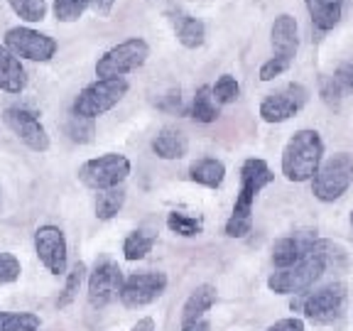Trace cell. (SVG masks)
<instances>
[{
    "label": "cell",
    "mask_w": 353,
    "mask_h": 331,
    "mask_svg": "<svg viewBox=\"0 0 353 331\" xmlns=\"http://www.w3.org/2000/svg\"><path fill=\"white\" fill-rule=\"evenodd\" d=\"M275 179L270 165L260 157H248L241 167V189H238L233 214L226 221L228 238H245L253 228V206L258 194Z\"/></svg>",
    "instance_id": "6da1fadb"
},
{
    "label": "cell",
    "mask_w": 353,
    "mask_h": 331,
    "mask_svg": "<svg viewBox=\"0 0 353 331\" xmlns=\"http://www.w3.org/2000/svg\"><path fill=\"white\" fill-rule=\"evenodd\" d=\"M324 162V140L312 128H302L287 140L282 150L280 170L287 182H312Z\"/></svg>",
    "instance_id": "7a4b0ae2"
},
{
    "label": "cell",
    "mask_w": 353,
    "mask_h": 331,
    "mask_svg": "<svg viewBox=\"0 0 353 331\" xmlns=\"http://www.w3.org/2000/svg\"><path fill=\"white\" fill-rule=\"evenodd\" d=\"M128 88H130V83L125 79H96L79 91V96L72 103V116L96 121L125 99Z\"/></svg>",
    "instance_id": "3957f363"
},
{
    "label": "cell",
    "mask_w": 353,
    "mask_h": 331,
    "mask_svg": "<svg viewBox=\"0 0 353 331\" xmlns=\"http://www.w3.org/2000/svg\"><path fill=\"white\" fill-rule=\"evenodd\" d=\"M150 44L143 37H128L116 47L105 50L96 61V77L99 79H123L125 74L138 72L148 61Z\"/></svg>",
    "instance_id": "277c9868"
},
{
    "label": "cell",
    "mask_w": 353,
    "mask_h": 331,
    "mask_svg": "<svg viewBox=\"0 0 353 331\" xmlns=\"http://www.w3.org/2000/svg\"><path fill=\"white\" fill-rule=\"evenodd\" d=\"M353 184V157L348 152H336L321 162L319 172L312 179V194L324 204H334Z\"/></svg>",
    "instance_id": "5b68a950"
},
{
    "label": "cell",
    "mask_w": 353,
    "mask_h": 331,
    "mask_svg": "<svg viewBox=\"0 0 353 331\" xmlns=\"http://www.w3.org/2000/svg\"><path fill=\"white\" fill-rule=\"evenodd\" d=\"M314 245V243H312ZM329 270L326 260L316 253L314 248H309L307 258L302 263H297L294 268H285L277 270L268 277V290L275 294H302L307 292L309 287L314 285L324 272Z\"/></svg>",
    "instance_id": "8992f818"
},
{
    "label": "cell",
    "mask_w": 353,
    "mask_h": 331,
    "mask_svg": "<svg viewBox=\"0 0 353 331\" xmlns=\"http://www.w3.org/2000/svg\"><path fill=\"white\" fill-rule=\"evenodd\" d=\"M132 165L125 154L118 152H105L99 154L94 160H86L79 167V179H81L83 187L96 189V192H103V189L123 187V182L130 174Z\"/></svg>",
    "instance_id": "52a82bcc"
},
{
    "label": "cell",
    "mask_w": 353,
    "mask_h": 331,
    "mask_svg": "<svg viewBox=\"0 0 353 331\" xmlns=\"http://www.w3.org/2000/svg\"><path fill=\"white\" fill-rule=\"evenodd\" d=\"M346 297H348L346 282H331V285L319 287V290L309 292L302 299L304 319L314 321V324H331L334 319L341 317Z\"/></svg>",
    "instance_id": "ba28073f"
},
{
    "label": "cell",
    "mask_w": 353,
    "mask_h": 331,
    "mask_svg": "<svg viewBox=\"0 0 353 331\" xmlns=\"http://www.w3.org/2000/svg\"><path fill=\"white\" fill-rule=\"evenodd\" d=\"M3 44H6L12 54L30 61H50L57 54V50H59V44H57V39L52 34L25 28V25H17V28L8 30L6 37H3Z\"/></svg>",
    "instance_id": "9c48e42d"
},
{
    "label": "cell",
    "mask_w": 353,
    "mask_h": 331,
    "mask_svg": "<svg viewBox=\"0 0 353 331\" xmlns=\"http://www.w3.org/2000/svg\"><path fill=\"white\" fill-rule=\"evenodd\" d=\"M307 101H309L307 86L294 81V83L282 86L280 91H272V94L265 96V99L260 101L258 113L265 123H285L297 116L299 110L307 106Z\"/></svg>",
    "instance_id": "30bf717a"
},
{
    "label": "cell",
    "mask_w": 353,
    "mask_h": 331,
    "mask_svg": "<svg viewBox=\"0 0 353 331\" xmlns=\"http://www.w3.org/2000/svg\"><path fill=\"white\" fill-rule=\"evenodd\" d=\"M3 123L15 132L22 143L28 145L34 152H47L50 150V135L47 128L42 126V121L37 118V113L25 106H10L3 110Z\"/></svg>",
    "instance_id": "8fae6325"
},
{
    "label": "cell",
    "mask_w": 353,
    "mask_h": 331,
    "mask_svg": "<svg viewBox=\"0 0 353 331\" xmlns=\"http://www.w3.org/2000/svg\"><path fill=\"white\" fill-rule=\"evenodd\" d=\"M167 290V275L165 272H135V275L125 277L121 290V302L128 309H138V307H148L154 299H160Z\"/></svg>",
    "instance_id": "7c38bea8"
},
{
    "label": "cell",
    "mask_w": 353,
    "mask_h": 331,
    "mask_svg": "<svg viewBox=\"0 0 353 331\" xmlns=\"http://www.w3.org/2000/svg\"><path fill=\"white\" fill-rule=\"evenodd\" d=\"M34 253L39 263L52 272V275H64L66 260H69V248H66L64 231L59 226H39L34 231Z\"/></svg>",
    "instance_id": "4fadbf2b"
},
{
    "label": "cell",
    "mask_w": 353,
    "mask_h": 331,
    "mask_svg": "<svg viewBox=\"0 0 353 331\" xmlns=\"http://www.w3.org/2000/svg\"><path fill=\"white\" fill-rule=\"evenodd\" d=\"M123 270L113 260H101L88 275V304L96 309L105 307L123 290Z\"/></svg>",
    "instance_id": "5bb4252c"
},
{
    "label": "cell",
    "mask_w": 353,
    "mask_h": 331,
    "mask_svg": "<svg viewBox=\"0 0 353 331\" xmlns=\"http://www.w3.org/2000/svg\"><path fill=\"white\" fill-rule=\"evenodd\" d=\"M270 44H272V57L285 61H292L297 57L299 50V25L297 17L290 15V12H282L275 17L270 28Z\"/></svg>",
    "instance_id": "9a60e30c"
},
{
    "label": "cell",
    "mask_w": 353,
    "mask_h": 331,
    "mask_svg": "<svg viewBox=\"0 0 353 331\" xmlns=\"http://www.w3.org/2000/svg\"><path fill=\"white\" fill-rule=\"evenodd\" d=\"M314 241H316L314 233H292V236L277 238L272 243V265H275L277 270L294 268V265L307 258L309 248H312Z\"/></svg>",
    "instance_id": "2e32d148"
},
{
    "label": "cell",
    "mask_w": 353,
    "mask_h": 331,
    "mask_svg": "<svg viewBox=\"0 0 353 331\" xmlns=\"http://www.w3.org/2000/svg\"><path fill=\"white\" fill-rule=\"evenodd\" d=\"M28 69L17 54H12L6 44H0V91L6 94H22L28 88Z\"/></svg>",
    "instance_id": "e0dca14e"
},
{
    "label": "cell",
    "mask_w": 353,
    "mask_h": 331,
    "mask_svg": "<svg viewBox=\"0 0 353 331\" xmlns=\"http://www.w3.org/2000/svg\"><path fill=\"white\" fill-rule=\"evenodd\" d=\"M172 28H174L176 42L187 47V50H199L206 42V25L199 17L189 15L184 10H170L167 12Z\"/></svg>",
    "instance_id": "ac0fdd59"
},
{
    "label": "cell",
    "mask_w": 353,
    "mask_h": 331,
    "mask_svg": "<svg viewBox=\"0 0 353 331\" xmlns=\"http://www.w3.org/2000/svg\"><path fill=\"white\" fill-rule=\"evenodd\" d=\"M150 148H152V152L157 154L160 160H182L184 154L189 152V138L182 130L167 126V128H162V130H157V135L152 138Z\"/></svg>",
    "instance_id": "d6986e66"
},
{
    "label": "cell",
    "mask_w": 353,
    "mask_h": 331,
    "mask_svg": "<svg viewBox=\"0 0 353 331\" xmlns=\"http://www.w3.org/2000/svg\"><path fill=\"white\" fill-rule=\"evenodd\" d=\"M343 3L346 0H304L312 25L319 32H331L343 17Z\"/></svg>",
    "instance_id": "ffe728a7"
},
{
    "label": "cell",
    "mask_w": 353,
    "mask_h": 331,
    "mask_svg": "<svg viewBox=\"0 0 353 331\" xmlns=\"http://www.w3.org/2000/svg\"><path fill=\"white\" fill-rule=\"evenodd\" d=\"M189 179L201 187L219 189L226 179V165L216 157H199L189 165Z\"/></svg>",
    "instance_id": "44dd1931"
},
{
    "label": "cell",
    "mask_w": 353,
    "mask_h": 331,
    "mask_svg": "<svg viewBox=\"0 0 353 331\" xmlns=\"http://www.w3.org/2000/svg\"><path fill=\"white\" fill-rule=\"evenodd\" d=\"M216 287L214 285H199L194 287V292L187 297L182 307V324H189V321L204 319V314L216 304Z\"/></svg>",
    "instance_id": "7402d4cb"
},
{
    "label": "cell",
    "mask_w": 353,
    "mask_h": 331,
    "mask_svg": "<svg viewBox=\"0 0 353 331\" xmlns=\"http://www.w3.org/2000/svg\"><path fill=\"white\" fill-rule=\"evenodd\" d=\"M154 241H157V233L148 231V228H138V231L128 233V238L123 241V258L130 260V263L143 260L152 250Z\"/></svg>",
    "instance_id": "603a6c76"
},
{
    "label": "cell",
    "mask_w": 353,
    "mask_h": 331,
    "mask_svg": "<svg viewBox=\"0 0 353 331\" xmlns=\"http://www.w3.org/2000/svg\"><path fill=\"white\" fill-rule=\"evenodd\" d=\"M192 118L196 123H214L219 118V103L214 99L211 86H199L192 101Z\"/></svg>",
    "instance_id": "cb8c5ba5"
},
{
    "label": "cell",
    "mask_w": 353,
    "mask_h": 331,
    "mask_svg": "<svg viewBox=\"0 0 353 331\" xmlns=\"http://www.w3.org/2000/svg\"><path fill=\"white\" fill-rule=\"evenodd\" d=\"M123 204H125V189L123 187L103 189V192H99V197H96V219L110 221L113 216H118Z\"/></svg>",
    "instance_id": "d4e9b609"
},
{
    "label": "cell",
    "mask_w": 353,
    "mask_h": 331,
    "mask_svg": "<svg viewBox=\"0 0 353 331\" xmlns=\"http://www.w3.org/2000/svg\"><path fill=\"white\" fill-rule=\"evenodd\" d=\"M167 228L182 238H194L204 231V221L199 216L184 214V211H170L167 214Z\"/></svg>",
    "instance_id": "484cf974"
},
{
    "label": "cell",
    "mask_w": 353,
    "mask_h": 331,
    "mask_svg": "<svg viewBox=\"0 0 353 331\" xmlns=\"http://www.w3.org/2000/svg\"><path fill=\"white\" fill-rule=\"evenodd\" d=\"M0 331H39V317L32 312H0Z\"/></svg>",
    "instance_id": "4316f807"
},
{
    "label": "cell",
    "mask_w": 353,
    "mask_h": 331,
    "mask_svg": "<svg viewBox=\"0 0 353 331\" xmlns=\"http://www.w3.org/2000/svg\"><path fill=\"white\" fill-rule=\"evenodd\" d=\"M8 6L25 22H42L47 17V0H8Z\"/></svg>",
    "instance_id": "83f0119b"
},
{
    "label": "cell",
    "mask_w": 353,
    "mask_h": 331,
    "mask_svg": "<svg viewBox=\"0 0 353 331\" xmlns=\"http://www.w3.org/2000/svg\"><path fill=\"white\" fill-rule=\"evenodd\" d=\"M211 91H214L216 103L228 106V103H236L238 96H241V83H238V79L231 77V74H221L214 86H211Z\"/></svg>",
    "instance_id": "f1b7e54d"
},
{
    "label": "cell",
    "mask_w": 353,
    "mask_h": 331,
    "mask_svg": "<svg viewBox=\"0 0 353 331\" xmlns=\"http://www.w3.org/2000/svg\"><path fill=\"white\" fill-rule=\"evenodd\" d=\"M52 10L59 22H77L88 10V0H54Z\"/></svg>",
    "instance_id": "f546056e"
},
{
    "label": "cell",
    "mask_w": 353,
    "mask_h": 331,
    "mask_svg": "<svg viewBox=\"0 0 353 331\" xmlns=\"http://www.w3.org/2000/svg\"><path fill=\"white\" fill-rule=\"evenodd\" d=\"M66 135L74 140V143L83 145V143H91L94 140V121H88V118H79V116H72L69 121H66Z\"/></svg>",
    "instance_id": "4dcf8cb0"
},
{
    "label": "cell",
    "mask_w": 353,
    "mask_h": 331,
    "mask_svg": "<svg viewBox=\"0 0 353 331\" xmlns=\"http://www.w3.org/2000/svg\"><path fill=\"white\" fill-rule=\"evenodd\" d=\"M83 275H86V265L83 263H77L72 268V272L66 275V285H64V294L59 297V307H66V304H72V299L77 297V292H79V287H81V282H83Z\"/></svg>",
    "instance_id": "1f68e13d"
},
{
    "label": "cell",
    "mask_w": 353,
    "mask_h": 331,
    "mask_svg": "<svg viewBox=\"0 0 353 331\" xmlns=\"http://www.w3.org/2000/svg\"><path fill=\"white\" fill-rule=\"evenodd\" d=\"M22 268L20 260L12 253H0V285H8V282H15L20 277Z\"/></svg>",
    "instance_id": "d6a6232c"
},
{
    "label": "cell",
    "mask_w": 353,
    "mask_h": 331,
    "mask_svg": "<svg viewBox=\"0 0 353 331\" xmlns=\"http://www.w3.org/2000/svg\"><path fill=\"white\" fill-rule=\"evenodd\" d=\"M319 94H321V101H324L329 108H339V106H341V101H343V88L334 81V77H329V79H324V81H321Z\"/></svg>",
    "instance_id": "836d02e7"
},
{
    "label": "cell",
    "mask_w": 353,
    "mask_h": 331,
    "mask_svg": "<svg viewBox=\"0 0 353 331\" xmlns=\"http://www.w3.org/2000/svg\"><path fill=\"white\" fill-rule=\"evenodd\" d=\"M290 66H292V61H285V59H277V57H270L268 61H263L258 77H260V81H272V79H277L280 74H285Z\"/></svg>",
    "instance_id": "e575fe53"
},
{
    "label": "cell",
    "mask_w": 353,
    "mask_h": 331,
    "mask_svg": "<svg viewBox=\"0 0 353 331\" xmlns=\"http://www.w3.org/2000/svg\"><path fill=\"white\" fill-rule=\"evenodd\" d=\"M334 81L343 88V94H351L353 91V61L339 64V69L334 72Z\"/></svg>",
    "instance_id": "d590c367"
},
{
    "label": "cell",
    "mask_w": 353,
    "mask_h": 331,
    "mask_svg": "<svg viewBox=\"0 0 353 331\" xmlns=\"http://www.w3.org/2000/svg\"><path fill=\"white\" fill-rule=\"evenodd\" d=\"M265 331H307V326H304V319H299V317H285V319L268 326Z\"/></svg>",
    "instance_id": "8d00e7d4"
},
{
    "label": "cell",
    "mask_w": 353,
    "mask_h": 331,
    "mask_svg": "<svg viewBox=\"0 0 353 331\" xmlns=\"http://www.w3.org/2000/svg\"><path fill=\"white\" fill-rule=\"evenodd\" d=\"M113 8H116V0H88V10L94 12L96 17H110V12H113Z\"/></svg>",
    "instance_id": "74e56055"
},
{
    "label": "cell",
    "mask_w": 353,
    "mask_h": 331,
    "mask_svg": "<svg viewBox=\"0 0 353 331\" xmlns=\"http://www.w3.org/2000/svg\"><path fill=\"white\" fill-rule=\"evenodd\" d=\"M182 331H211V324L206 319H196L189 321V324H182Z\"/></svg>",
    "instance_id": "f35d334b"
},
{
    "label": "cell",
    "mask_w": 353,
    "mask_h": 331,
    "mask_svg": "<svg viewBox=\"0 0 353 331\" xmlns=\"http://www.w3.org/2000/svg\"><path fill=\"white\" fill-rule=\"evenodd\" d=\"M130 331H154V319L152 317H143V319H138L132 324Z\"/></svg>",
    "instance_id": "ab89813d"
},
{
    "label": "cell",
    "mask_w": 353,
    "mask_h": 331,
    "mask_svg": "<svg viewBox=\"0 0 353 331\" xmlns=\"http://www.w3.org/2000/svg\"><path fill=\"white\" fill-rule=\"evenodd\" d=\"M351 228H353V211H351Z\"/></svg>",
    "instance_id": "60d3db41"
}]
</instances>
